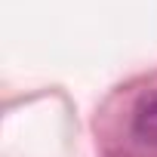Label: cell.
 I'll list each match as a JSON object with an SVG mask.
<instances>
[{
  "instance_id": "6da1fadb",
  "label": "cell",
  "mask_w": 157,
  "mask_h": 157,
  "mask_svg": "<svg viewBox=\"0 0 157 157\" xmlns=\"http://www.w3.org/2000/svg\"><path fill=\"white\" fill-rule=\"evenodd\" d=\"M132 129L142 142L157 145V90L139 99L136 114H132Z\"/></svg>"
}]
</instances>
